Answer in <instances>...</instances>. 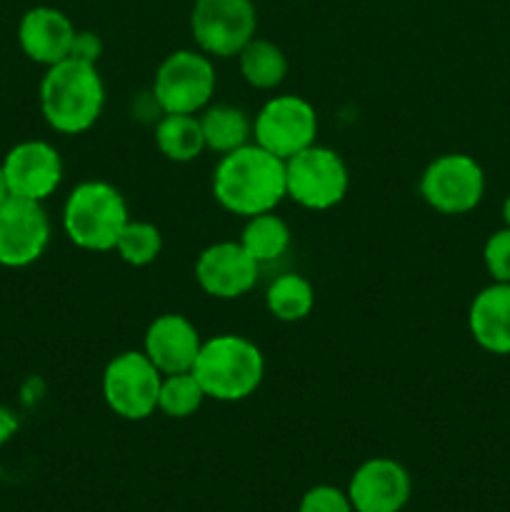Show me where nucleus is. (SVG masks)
Masks as SVG:
<instances>
[{"label":"nucleus","instance_id":"f257e3e1","mask_svg":"<svg viewBox=\"0 0 510 512\" xmlns=\"http://www.w3.org/2000/svg\"><path fill=\"white\" fill-rule=\"evenodd\" d=\"M213 195L220 208L240 218L270 213L288 198L285 160L258 143L220 155L213 170Z\"/></svg>","mask_w":510,"mask_h":512},{"label":"nucleus","instance_id":"f03ea898","mask_svg":"<svg viewBox=\"0 0 510 512\" xmlns=\"http://www.w3.org/2000/svg\"><path fill=\"white\" fill-rule=\"evenodd\" d=\"M105 108V83L90 63L65 58L50 65L40 80V113L63 135H80L95 125Z\"/></svg>","mask_w":510,"mask_h":512},{"label":"nucleus","instance_id":"7ed1b4c3","mask_svg":"<svg viewBox=\"0 0 510 512\" xmlns=\"http://www.w3.org/2000/svg\"><path fill=\"white\" fill-rule=\"evenodd\" d=\"M193 375L198 378L205 398L218 403H240L263 383L265 358L253 340L223 333L203 340Z\"/></svg>","mask_w":510,"mask_h":512},{"label":"nucleus","instance_id":"20e7f679","mask_svg":"<svg viewBox=\"0 0 510 512\" xmlns=\"http://www.w3.org/2000/svg\"><path fill=\"white\" fill-rule=\"evenodd\" d=\"M128 220L123 193L105 180H85L75 185L63 205V228L68 240L95 253L115 250L120 230Z\"/></svg>","mask_w":510,"mask_h":512},{"label":"nucleus","instance_id":"39448f33","mask_svg":"<svg viewBox=\"0 0 510 512\" xmlns=\"http://www.w3.org/2000/svg\"><path fill=\"white\" fill-rule=\"evenodd\" d=\"M215 93V68L200 50H175L158 65L153 93L160 113L195 115L208 108Z\"/></svg>","mask_w":510,"mask_h":512},{"label":"nucleus","instance_id":"423d86ee","mask_svg":"<svg viewBox=\"0 0 510 512\" xmlns=\"http://www.w3.org/2000/svg\"><path fill=\"white\" fill-rule=\"evenodd\" d=\"M348 185V165L325 145L313 143L285 160V193L300 208H335L348 195Z\"/></svg>","mask_w":510,"mask_h":512},{"label":"nucleus","instance_id":"0eeeda50","mask_svg":"<svg viewBox=\"0 0 510 512\" xmlns=\"http://www.w3.org/2000/svg\"><path fill=\"white\" fill-rule=\"evenodd\" d=\"M258 30L253 0H195L190 33L200 53L210 58H235Z\"/></svg>","mask_w":510,"mask_h":512},{"label":"nucleus","instance_id":"6e6552de","mask_svg":"<svg viewBox=\"0 0 510 512\" xmlns=\"http://www.w3.org/2000/svg\"><path fill=\"white\" fill-rule=\"evenodd\" d=\"M163 373L143 350H125L115 355L103 370V398L108 408L123 420H145L158 410Z\"/></svg>","mask_w":510,"mask_h":512},{"label":"nucleus","instance_id":"1a4fd4ad","mask_svg":"<svg viewBox=\"0 0 510 512\" xmlns=\"http://www.w3.org/2000/svg\"><path fill=\"white\" fill-rule=\"evenodd\" d=\"M420 195L438 213L465 215L483 200L485 173L478 160L465 153L438 155L420 175Z\"/></svg>","mask_w":510,"mask_h":512},{"label":"nucleus","instance_id":"9d476101","mask_svg":"<svg viewBox=\"0 0 510 512\" xmlns=\"http://www.w3.org/2000/svg\"><path fill=\"white\" fill-rule=\"evenodd\" d=\"M318 135V115L310 100L300 95H275L253 120V138L260 148L278 155L280 160L293 158L310 148Z\"/></svg>","mask_w":510,"mask_h":512},{"label":"nucleus","instance_id":"9b49d317","mask_svg":"<svg viewBox=\"0 0 510 512\" xmlns=\"http://www.w3.org/2000/svg\"><path fill=\"white\" fill-rule=\"evenodd\" d=\"M50 243V220L43 203L10 195L0 203V265L25 268L45 253Z\"/></svg>","mask_w":510,"mask_h":512},{"label":"nucleus","instance_id":"f8f14e48","mask_svg":"<svg viewBox=\"0 0 510 512\" xmlns=\"http://www.w3.org/2000/svg\"><path fill=\"white\" fill-rule=\"evenodd\" d=\"M260 265L235 240L213 243L195 260V280L210 298L235 300L255 288Z\"/></svg>","mask_w":510,"mask_h":512},{"label":"nucleus","instance_id":"ddd939ff","mask_svg":"<svg viewBox=\"0 0 510 512\" xmlns=\"http://www.w3.org/2000/svg\"><path fill=\"white\" fill-rule=\"evenodd\" d=\"M10 195L43 203L63 183V160L45 140H23L3 160Z\"/></svg>","mask_w":510,"mask_h":512},{"label":"nucleus","instance_id":"4468645a","mask_svg":"<svg viewBox=\"0 0 510 512\" xmlns=\"http://www.w3.org/2000/svg\"><path fill=\"white\" fill-rule=\"evenodd\" d=\"M345 493L355 512H400L413 493V480L398 460L370 458L355 468Z\"/></svg>","mask_w":510,"mask_h":512},{"label":"nucleus","instance_id":"2eb2a0df","mask_svg":"<svg viewBox=\"0 0 510 512\" xmlns=\"http://www.w3.org/2000/svg\"><path fill=\"white\" fill-rule=\"evenodd\" d=\"M200 345H203V338L185 315L165 313L145 330L143 353L163 375L190 373Z\"/></svg>","mask_w":510,"mask_h":512},{"label":"nucleus","instance_id":"dca6fc26","mask_svg":"<svg viewBox=\"0 0 510 512\" xmlns=\"http://www.w3.org/2000/svg\"><path fill=\"white\" fill-rule=\"evenodd\" d=\"M75 38V25L63 10L50 5H35L20 18L18 43L33 63L50 65L60 63L70 55Z\"/></svg>","mask_w":510,"mask_h":512},{"label":"nucleus","instance_id":"f3484780","mask_svg":"<svg viewBox=\"0 0 510 512\" xmlns=\"http://www.w3.org/2000/svg\"><path fill=\"white\" fill-rule=\"evenodd\" d=\"M468 328L475 343L493 355H510V283H490L473 298Z\"/></svg>","mask_w":510,"mask_h":512},{"label":"nucleus","instance_id":"a211bd4d","mask_svg":"<svg viewBox=\"0 0 510 512\" xmlns=\"http://www.w3.org/2000/svg\"><path fill=\"white\" fill-rule=\"evenodd\" d=\"M200 118V128H203L205 150L213 153H233V150L243 148L250 143L253 135V120L248 118L243 108L235 105H208Z\"/></svg>","mask_w":510,"mask_h":512},{"label":"nucleus","instance_id":"6ab92c4d","mask_svg":"<svg viewBox=\"0 0 510 512\" xmlns=\"http://www.w3.org/2000/svg\"><path fill=\"white\" fill-rule=\"evenodd\" d=\"M155 145L173 163H190L205 150L203 128L198 115L163 113L155 123Z\"/></svg>","mask_w":510,"mask_h":512},{"label":"nucleus","instance_id":"aec40b11","mask_svg":"<svg viewBox=\"0 0 510 512\" xmlns=\"http://www.w3.org/2000/svg\"><path fill=\"white\" fill-rule=\"evenodd\" d=\"M238 63L243 80L255 90L278 88L288 75V58L283 48L263 38L250 40L238 53Z\"/></svg>","mask_w":510,"mask_h":512},{"label":"nucleus","instance_id":"412c9836","mask_svg":"<svg viewBox=\"0 0 510 512\" xmlns=\"http://www.w3.org/2000/svg\"><path fill=\"white\" fill-rule=\"evenodd\" d=\"M238 243L248 250V255L258 265L273 263L280 255L288 253L290 228L280 215H275V210H270V213L245 218V228Z\"/></svg>","mask_w":510,"mask_h":512},{"label":"nucleus","instance_id":"4be33fe9","mask_svg":"<svg viewBox=\"0 0 510 512\" xmlns=\"http://www.w3.org/2000/svg\"><path fill=\"white\" fill-rule=\"evenodd\" d=\"M265 305L270 315L283 323H298L313 313L315 290L308 278L298 273H283L270 283L265 293Z\"/></svg>","mask_w":510,"mask_h":512},{"label":"nucleus","instance_id":"5701e85b","mask_svg":"<svg viewBox=\"0 0 510 512\" xmlns=\"http://www.w3.org/2000/svg\"><path fill=\"white\" fill-rule=\"evenodd\" d=\"M160 250H163V235L148 220H128L115 243V253L120 255V260L133 268L155 263Z\"/></svg>","mask_w":510,"mask_h":512},{"label":"nucleus","instance_id":"b1692460","mask_svg":"<svg viewBox=\"0 0 510 512\" xmlns=\"http://www.w3.org/2000/svg\"><path fill=\"white\" fill-rule=\"evenodd\" d=\"M205 393L200 388L198 378L190 373H175V375H163V383H160V395H158V410L168 418L183 420L190 418L200 410L203 405Z\"/></svg>","mask_w":510,"mask_h":512},{"label":"nucleus","instance_id":"393cba45","mask_svg":"<svg viewBox=\"0 0 510 512\" xmlns=\"http://www.w3.org/2000/svg\"><path fill=\"white\" fill-rule=\"evenodd\" d=\"M483 263L493 283H510V228L495 230L483 248Z\"/></svg>","mask_w":510,"mask_h":512},{"label":"nucleus","instance_id":"a878e982","mask_svg":"<svg viewBox=\"0 0 510 512\" xmlns=\"http://www.w3.org/2000/svg\"><path fill=\"white\" fill-rule=\"evenodd\" d=\"M298 512H355L350 505V498L345 490L335 488V485H315V488L305 490L300 498Z\"/></svg>","mask_w":510,"mask_h":512},{"label":"nucleus","instance_id":"bb28decb","mask_svg":"<svg viewBox=\"0 0 510 512\" xmlns=\"http://www.w3.org/2000/svg\"><path fill=\"white\" fill-rule=\"evenodd\" d=\"M100 55H103V40H100V35L93 33V30H75L68 58L80 60V63L98 65Z\"/></svg>","mask_w":510,"mask_h":512},{"label":"nucleus","instance_id":"cd10ccee","mask_svg":"<svg viewBox=\"0 0 510 512\" xmlns=\"http://www.w3.org/2000/svg\"><path fill=\"white\" fill-rule=\"evenodd\" d=\"M15 430H18V420H15V415L10 413V410L0 408V445L8 443V440L15 435Z\"/></svg>","mask_w":510,"mask_h":512},{"label":"nucleus","instance_id":"c85d7f7f","mask_svg":"<svg viewBox=\"0 0 510 512\" xmlns=\"http://www.w3.org/2000/svg\"><path fill=\"white\" fill-rule=\"evenodd\" d=\"M10 198V188H8V178H5V170H3V163H0V203H5V200Z\"/></svg>","mask_w":510,"mask_h":512},{"label":"nucleus","instance_id":"c756f323","mask_svg":"<svg viewBox=\"0 0 510 512\" xmlns=\"http://www.w3.org/2000/svg\"><path fill=\"white\" fill-rule=\"evenodd\" d=\"M503 223L510 228V195L505 198V203H503Z\"/></svg>","mask_w":510,"mask_h":512}]
</instances>
